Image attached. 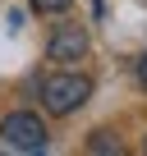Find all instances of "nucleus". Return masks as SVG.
<instances>
[{
    "label": "nucleus",
    "instance_id": "2",
    "mask_svg": "<svg viewBox=\"0 0 147 156\" xmlns=\"http://www.w3.org/2000/svg\"><path fill=\"white\" fill-rule=\"evenodd\" d=\"M0 138H5V147H14V151H41L46 147V124L32 110H14V115L0 119Z\"/></svg>",
    "mask_w": 147,
    "mask_h": 156
},
{
    "label": "nucleus",
    "instance_id": "3",
    "mask_svg": "<svg viewBox=\"0 0 147 156\" xmlns=\"http://www.w3.org/2000/svg\"><path fill=\"white\" fill-rule=\"evenodd\" d=\"M46 51H51V60H55V64H74V60H83V55H88V28H78V23L55 28Z\"/></svg>",
    "mask_w": 147,
    "mask_h": 156
},
{
    "label": "nucleus",
    "instance_id": "4",
    "mask_svg": "<svg viewBox=\"0 0 147 156\" xmlns=\"http://www.w3.org/2000/svg\"><path fill=\"white\" fill-rule=\"evenodd\" d=\"M88 151H101V156H115V151H120V142H115L110 133H92V138H88Z\"/></svg>",
    "mask_w": 147,
    "mask_h": 156
},
{
    "label": "nucleus",
    "instance_id": "1",
    "mask_svg": "<svg viewBox=\"0 0 147 156\" xmlns=\"http://www.w3.org/2000/svg\"><path fill=\"white\" fill-rule=\"evenodd\" d=\"M88 97H92V78H83V73H51V78H41V106L51 115H74Z\"/></svg>",
    "mask_w": 147,
    "mask_h": 156
},
{
    "label": "nucleus",
    "instance_id": "6",
    "mask_svg": "<svg viewBox=\"0 0 147 156\" xmlns=\"http://www.w3.org/2000/svg\"><path fill=\"white\" fill-rule=\"evenodd\" d=\"M138 83H142V87H147V55H142V60H138Z\"/></svg>",
    "mask_w": 147,
    "mask_h": 156
},
{
    "label": "nucleus",
    "instance_id": "7",
    "mask_svg": "<svg viewBox=\"0 0 147 156\" xmlns=\"http://www.w3.org/2000/svg\"><path fill=\"white\" fill-rule=\"evenodd\" d=\"M142 151H147V138H142Z\"/></svg>",
    "mask_w": 147,
    "mask_h": 156
},
{
    "label": "nucleus",
    "instance_id": "5",
    "mask_svg": "<svg viewBox=\"0 0 147 156\" xmlns=\"http://www.w3.org/2000/svg\"><path fill=\"white\" fill-rule=\"evenodd\" d=\"M28 5H32L37 14H64V9H69V0H28Z\"/></svg>",
    "mask_w": 147,
    "mask_h": 156
}]
</instances>
